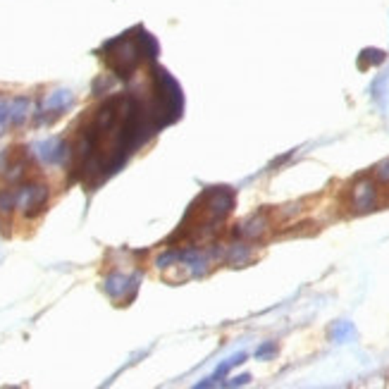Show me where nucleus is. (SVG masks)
<instances>
[{
	"label": "nucleus",
	"instance_id": "3",
	"mask_svg": "<svg viewBox=\"0 0 389 389\" xmlns=\"http://www.w3.org/2000/svg\"><path fill=\"white\" fill-rule=\"evenodd\" d=\"M46 199H48V189L41 186V184L27 186V189H22L17 194L19 208H24V212H29V215H34V212H39L41 208H43Z\"/></svg>",
	"mask_w": 389,
	"mask_h": 389
},
{
	"label": "nucleus",
	"instance_id": "2",
	"mask_svg": "<svg viewBox=\"0 0 389 389\" xmlns=\"http://www.w3.org/2000/svg\"><path fill=\"white\" fill-rule=\"evenodd\" d=\"M377 206V181L361 177L349 186V208L354 212H370Z\"/></svg>",
	"mask_w": 389,
	"mask_h": 389
},
{
	"label": "nucleus",
	"instance_id": "1",
	"mask_svg": "<svg viewBox=\"0 0 389 389\" xmlns=\"http://www.w3.org/2000/svg\"><path fill=\"white\" fill-rule=\"evenodd\" d=\"M150 41L148 34H141V39L134 36H120V39L110 41L106 46V60L110 65L112 72H117L120 77H132V72L139 67V62L143 58L146 43Z\"/></svg>",
	"mask_w": 389,
	"mask_h": 389
},
{
	"label": "nucleus",
	"instance_id": "4",
	"mask_svg": "<svg viewBox=\"0 0 389 389\" xmlns=\"http://www.w3.org/2000/svg\"><path fill=\"white\" fill-rule=\"evenodd\" d=\"M375 181L377 184H389V160H382L375 168Z\"/></svg>",
	"mask_w": 389,
	"mask_h": 389
}]
</instances>
